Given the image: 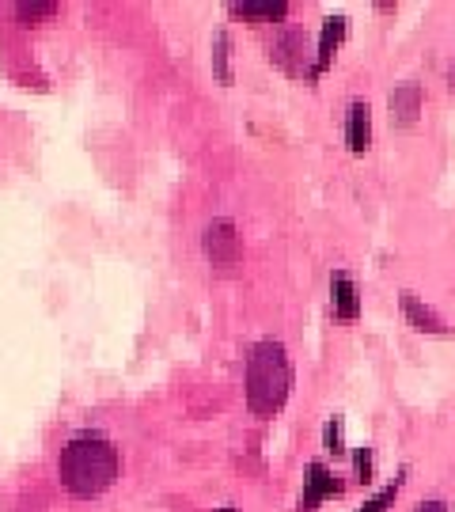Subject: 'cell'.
<instances>
[{
  "label": "cell",
  "mask_w": 455,
  "mask_h": 512,
  "mask_svg": "<svg viewBox=\"0 0 455 512\" xmlns=\"http://www.w3.org/2000/svg\"><path fill=\"white\" fill-rule=\"evenodd\" d=\"M342 494V482L334 471H327L323 463H311L308 467V482H304V494H300V512H315L327 497Z\"/></svg>",
  "instance_id": "cell-5"
},
{
  "label": "cell",
  "mask_w": 455,
  "mask_h": 512,
  "mask_svg": "<svg viewBox=\"0 0 455 512\" xmlns=\"http://www.w3.org/2000/svg\"><path fill=\"white\" fill-rule=\"evenodd\" d=\"M273 65H281L289 76H304L315 80V65H311V38L300 27H285L281 35L273 38Z\"/></svg>",
  "instance_id": "cell-3"
},
{
  "label": "cell",
  "mask_w": 455,
  "mask_h": 512,
  "mask_svg": "<svg viewBox=\"0 0 455 512\" xmlns=\"http://www.w3.org/2000/svg\"><path fill=\"white\" fill-rule=\"evenodd\" d=\"M387 107H391V122L395 126H414L421 114V84H414V80L399 84L391 92V99H387Z\"/></svg>",
  "instance_id": "cell-6"
},
{
  "label": "cell",
  "mask_w": 455,
  "mask_h": 512,
  "mask_svg": "<svg viewBox=\"0 0 455 512\" xmlns=\"http://www.w3.org/2000/svg\"><path fill=\"white\" fill-rule=\"evenodd\" d=\"M247 406L258 418H273L289 403L292 391V365L281 342H258L247 357Z\"/></svg>",
  "instance_id": "cell-2"
},
{
  "label": "cell",
  "mask_w": 455,
  "mask_h": 512,
  "mask_svg": "<svg viewBox=\"0 0 455 512\" xmlns=\"http://www.w3.org/2000/svg\"><path fill=\"white\" fill-rule=\"evenodd\" d=\"M57 475L73 497L107 494L118 478V448L103 433H80L61 448Z\"/></svg>",
  "instance_id": "cell-1"
},
{
  "label": "cell",
  "mask_w": 455,
  "mask_h": 512,
  "mask_svg": "<svg viewBox=\"0 0 455 512\" xmlns=\"http://www.w3.org/2000/svg\"><path fill=\"white\" fill-rule=\"evenodd\" d=\"M346 16H330L323 19V35H319V46H315V76H323L330 69V61L338 54L342 38H346Z\"/></svg>",
  "instance_id": "cell-8"
},
{
  "label": "cell",
  "mask_w": 455,
  "mask_h": 512,
  "mask_svg": "<svg viewBox=\"0 0 455 512\" xmlns=\"http://www.w3.org/2000/svg\"><path fill=\"white\" fill-rule=\"evenodd\" d=\"M323 440H327V452L342 456L346 452V440H342V418H330L327 429H323Z\"/></svg>",
  "instance_id": "cell-14"
},
{
  "label": "cell",
  "mask_w": 455,
  "mask_h": 512,
  "mask_svg": "<svg viewBox=\"0 0 455 512\" xmlns=\"http://www.w3.org/2000/svg\"><path fill=\"white\" fill-rule=\"evenodd\" d=\"M54 12H57V4H50V0H42V4H19L16 8V16L23 19V23H35V19L54 16Z\"/></svg>",
  "instance_id": "cell-15"
},
{
  "label": "cell",
  "mask_w": 455,
  "mask_h": 512,
  "mask_svg": "<svg viewBox=\"0 0 455 512\" xmlns=\"http://www.w3.org/2000/svg\"><path fill=\"white\" fill-rule=\"evenodd\" d=\"M217 512H236V509H232V505H224V509H217Z\"/></svg>",
  "instance_id": "cell-18"
},
{
  "label": "cell",
  "mask_w": 455,
  "mask_h": 512,
  "mask_svg": "<svg viewBox=\"0 0 455 512\" xmlns=\"http://www.w3.org/2000/svg\"><path fill=\"white\" fill-rule=\"evenodd\" d=\"M205 255L213 258V266H236L239 255H243V243L236 236V224L232 220H213L205 228Z\"/></svg>",
  "instance_id": "cell-4"
},
{
  "label": "cell",
  "mask_w": 455,
  "mask_h": 512,
  "mask_svg": "<svg viewBox=\"0 0 455 512\" xmlns=\"http://www.w3.org/2000/svg\"><path fill=\"white\" fill-rule=\"evenodd\" d=\"M402 315H406V319H410V327L421 330V334H448L444 315L433 311L429 304H421L414 293H402Z\"/></svg>",
  "instance_id": "cell-9"
},
{
  "label": "cell",
  "mask_w": 455,
  "mask_h": 512,
  "mask_svg": "<svg viewBox=\"0 0 455 512\" xmlns=\"http://www.w3.org/2000/svg\"><path fill=\"white\" fill-rule=\"evenodd\" d=\"M330 296H334V315H342V319H357L361 315V293H357V285H353L349 274H334Z\"/></svg>",
  "instance_id": "cell-10"
},
{
  "label": "cell",
  "mask_w": 455,
  "mask_h": 512,
  "mask_svg": "<svg viewBox=\"0 0 455 512\" xmlns=\"http://www.w3.org/2000/svg\"><path fill=\"white\" fill-rule=\"evenodd\" d=\"M353 467H357V478H361L364 486L372 482V448H357V456H353Z\"/></svg>",
  "instance_id": "cell-16"
},
{
  "label": "cell",
  "mask_w": 455,
  "mask_h": 512,
  "mask_svg": "<svg viewBox=\"0 0 455 512\" xmlns=\"http://www.w3.org/2000/svg\"><path fill=\"white\" fill-rule=\"evenodd\" d=\"M213 65H217V76L228 84L232 80V73H228V35L220 31L217 35V42H213Z\"/></svg>",
  "instance_id": "cell-13"
},
{
  "label": "cell",
  "mask_w": 455,
  "mask_h": 512,
  "mask_svg": "<svg viewBox=\"0 0 455 512\" xmlns=\"http://www.w3.org/2000/svg\"><path fill=\"white\" fill-rule=\"evenodd\" d=\"M418 512H448V505L444 501H421Z\"/></svg>",
  "instance_id": "cell-17"
},
{
  "label": "cell",
  "mask_w": 455,
  "mask_h": 512,
  "mask_svg": "<svg viewBox=\"0 0 455 512\" xmlns=\"http://www.w3.org/2000/svg\"><path fill=\"white\" fill-rule=\"evenodd\" d=\"M402 482H406V471H402V475L395 478L391 486H383V490H380L376 497H372V501H364V509H361V512H387L391 505H395V497L402 494Z\"/></svg>",
  "instance_id": "cell-12"
},
{
  "label": "cell",
  "mask_w": 455,
  "mask_h": 512,
  "mask_svg": "<svg viewBox=\"0 0 455 512\" xmlns=\"http://www.w3.org/2000/svg\"><path fill=\"white\" fill-rule=\"evenodd\" d=\"M346 145H349V152H368V145H372V107H368L364 99L349 103Z\"/></svg>",
  "instance_id": "cell-7"
},
{
  "label": "cell",
  "mask_w": 455,
  "mask_h": 512,
  "mask_svg": "<svg viewBox=\"0 0 455 512\" xmlns=\"http://www.w3.org/2000/svg\"><path fill=\"white\" fill-rule=\"evenodd\" d=\"M452 92H455V65H452Z\"/></svg>",
  "instance_id": "cell-19"
},
{
  "label": "cell",
  "mask_w": 455,
  "mask_h": 512,
  "mask_svg": "<svg viewBox=\"0 0 455 512\" xmlns=\"http://www.w3.org/2000/svg\"><path fill=\"white\" fill-rule=\"evenodd\" d=\"M232 12L247 19H285L289 16V4L285 0H273V4H232Z\"/></svg>",
  "instance_id": "cell-11"
}]
</instances>
